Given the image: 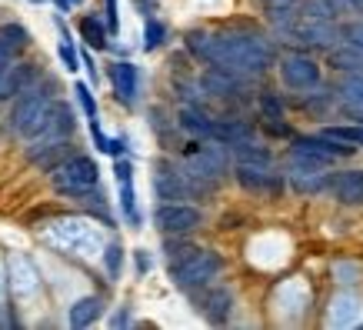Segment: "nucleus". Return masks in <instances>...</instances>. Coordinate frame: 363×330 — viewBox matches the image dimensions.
Listing matches in <instances>:
<instances>
[{"label": "nucleus", "instance_id": "obj_38", "mask_svg": "<svg viewBox=\"0 0 363 330\" xmlns=\"http://www.w3.org/2000/svg\"><path fill=\"white\" fill-rule=\"evenodd\" d=\"M84 67H87V70H90V77L97 80V67H94V60H90V54H84Z\"/></svg>", "mask_w": 363, "mask_h": 330}, {"label": "nucleus", "instance_id": "obj_24", "mask_svg": "<svg viewBox=\"0 0 363 330\" xmlns=\"http://www.w3.org/2000/svg\"><path fill=\"white\" fill-rule=\"evenodd\" d=\"M11 270H13V287H17V294H33V290H37V270H33V264H27L23 257H13Z\"/></svg>", "mask_w": 363, "mask_h": 330}, {"label": "nucleus", "instance_id": "obj_28", "mask_svg": "<svg viewBox=\"0 0 363 330\" xmlns=\"http://www.w3.org/2000/svg\"><path fill=\"white\" fill-rule=\"evenodd\" d=\"M164 40H167V27L160 21H154V17H147V23H143V50H157Z\"/></svg>", "mask_w": 363, "mask_h": 330}, {"label": "nucleus", "instance_id": "obj_2", "mask_svg": "<svg viewBox=\"0 0 363 330\" xmlns=\"http://www.w3.org/2000/svg\"><path fill=\"white\" fill-rule=\"evenodd\" d=\"M100 180V167L94 157L74 154L64 157L57 167H50V184H54L57 194H67V197H84L97 187Z\"/></svg>", "mask_w": 363, "mask_h": 330}, {"label": "nucleus", "instance_id": "obj_42", "mask_svg": "<svg viewBox=\"0 0 363 330\" xmlns=\"http://www.w3.org/2000/svg\"><path fill=\"white\" fill-rule=\"evenodd\" d=\"M30 4H44V0H30Z\"/></svg>", "mask_w": 363, "mask_h": 330}, {"label": "nucleus", "instance_id": "obj_11", "mask_svg": "<svg viewBox=\"0 0 363 330\" xmlns=\"http://www.w3.org/2000/svg\"><path fill=\"white\" fill-rule=\"evenodd\" d=\"M154 190L160 200H190V184L184 170L174 164H157V177H154Z\"/></svg>", "mask_w": 363, "mask_h": 330}, {"label": "nucleus", "instance_id": "obj_40", "mask_svg": "<svg viewBox=\"0 0 363 330\" xmlns=\"http://www.w3.org/2000/svg\"><path fill=\"white\" fill-rule=\"evenodd\" d=\"M350 4H353V7H360V11H363V0H350Z\"/></svg>", "mask_w": 363, "mask_h": 330}, {"label": "nucleus", "instance_id": "obj_27", "mask_svg": "<svg viewBox=\"0 0 363 330\" xmlns=\"http://www.w3.org/2000/svg\"><path fill=\"white\" fill-rule=\"evenodd\" d=\"M330 64L340 67V70H363V54L347 44H340L337 50H330Z\"/></svg>", "mask_w": 363, "mask_h": 330}, {"label": "nucleus", "instance_id": "obj_6", "mask_svg": "<svg viewBox=\"0 0 363 330\" xmlns=\"http://www.w3.org/2000/svg\"><path fill=\"white\" fill-rule=\"evenodd\" d=\"M284 33L294 44H307V47H330L333 50L340 44V27L333 21H303V17H297Z\"/></svg>", "mask_w": 363, "mask_h": 330}, {"label": "nucleus", "instance_id": "obj_13", "mask_svg": "<svg viewBox=\"0 0 363 330\" xmlns=\"http://www.w3.org/2000/svg\"><path fill=\"white\" fill-rule=\"evenodd\" d=\"M360 320H363V300L357 294H337L330 300V314H327L330 327H357Z\"/></svg>", "mask_w": 363, "mask_h": 330}, {"label": "nucleus", "instance_id": "obj_8", "mask_svg": "<svg viewBox=\"0 0 363 330\" xmlns=\"http://www.w3.org/2000/svg\"><path fill=\"white\" fill-rule=\"evenodd\" d=\"M184 167H187L190 174H197V177H203V180H210V184H217V180L227 174V150H223V147H213V143L194 147L187 154V160H184Z\"/></svg>", "mask_w": 363, "mask_h": 330}, {"label": "nucleus", "instance_id": "obj_21", "mask_svg": "<svg viewBox=\"0 0 363 330\" xmlns=\"http://www.w3.org/2000/svg\"><path fill=\"white\" fill-rule=\"evenodd\" d=\"M180 127L194 137H213V117L203 114L200 107H184L180 110Z\"/></svg>", "mask_w": 363, "mask_h": 330}, {"label": "nucleus", "instance_id": "obj_16", "mask_svg": "<svg viewBox=\"0 0 363 330\" xmlns=\"http://www.w3.org/2000/svg\"><path fill=\"white\" fill-rule=\"evenodd\" d=\"M327 187L343 204H363V170H343V174L330 177Z\"/></svg>", "mask_w": 363, "mask_h": 330}, {"label": "nucleus", "instance_id": "obj_23", "mask_svg": "<svg viewBox=\"0 0 363 330\" xmlns=\"http://www.w3.org/2000/svg\"><path fill=\"white\" fill-rule=\"evenodd\" d=\"M340 100L343 107L363 110V70H347V77L340 84Z\"/></svg>", "mask_w": 363, "mask_h": 330}, {"label": "nucleus", "instance_id": "obj_31", "mask_svg": "<svg viewBox=\"0 0 363 330\" xmlns=\"http://www.w3.org/2000/svg\"><path fill=\"white\" fill-rule=\"evenodd\" d=\"M74 94H77L80 107H84V114H87V121H97V100H94V94H90V87L84 84V80L74 87Z\"/></svg>", "mask_w": 363, "mask_h": 330}, {"label": "nucleus", "instance_id": "obj_19", "mask_svg": "<svg viewBox=\"0 0 363 330\" xmlns=\"http://www.w3.org/2000/svg\"><path fill=\"white\" fill-rule=\"evenodd\" d=\"M203 87H207V94H213V97H230V94H237V90H240V77H237V74H230V70L213 67V70H207V74H203Z\"/></svg>", "mask_w": 363, "mask_h": 330}, {"label": "nucleus", "instance_id": "obj_34", "mask_svg": "<svg viewBox=\"0 0 363 330\" xmlns=\"http://www.w3.org/2000/svg\"><path fill=\"white\" fill-rule=\"evenodd\" d=\"M107 4V33H117L121 31V13H117V0H104Z\"/></svg>", "mask_w": 363, "mask_h": 330}, {"label": "nucleus", "instance_id": "obj_25", "mask_svg": "<svg viewBox=\"0 0 363 330\" xmlns=\"http://www.w3.org/2000/svg\"><path fill=\"white\" fill-rule=\"evenodd\" d=\"M233 154L240 157V164H270V150L260 147V143H253V141L233 143Z\"/></svg>", "mask_w": 363, "mask_h": 330}, {"label": "nucleus", "instance_id": "obj_18", "mask_svg": "<svg viewBox=\"0 0 363 330\" xmlns=\"http://www.w3.org/2000/svg\"><path fill=\"white\" fill-rule=\"evenodd\" d=\"M30 44V33L21 23H4L0 27V60H17Z\"/></svg>", "mask_w": 363, "mask_h": 330}, {"label": "nucleus", "instance_id": "obj_5", "mask_svg": "<svg viewBox=\"0 0 363 330\" xmlns=\"http://www.w3.org/2000/svg\"><path fill=\"white\" fill-rule=\"evenodd\" d=\"M353 147L347 141H337L330 133H323V137H300L294 141V160H307V164H320L327 167L333 160H340V157H350Z\"/></svg>", "mask_w": 363, "mask_h": 330}, {"label": "nucleus", "instance_id": "obj_30", "mask_svg": "<svg viewBox=\"0 0 363 330\" xmlns=\"http://www.w3.org/2000/svg\"><path fill=\"white\" fill-rule=\"evenodd\" d=\"M340 44H347L363 54V23H347V27H340Z\"/></svg>", "mask_w": 363, "mask_h": 330}, {"label": "nucleus", "instance_id": "obj_26", "mask_svg": "<svg viewBox=\"0 0 363 330\" xmlns=\"http://www.w3.org/2000/svg\"><path fill=\"white\" fill-rule=\"evenodd\" d=\"M80 33H84V40H87L94 50H104V47H107V27H104L97 17H84V21H80Z\"/></svg>", "mask_w": 363, "mask_h": 330}, {"label": "nucleus", "instance_id": "obj_7", "mask_svg": "<svg viewBox=\"0 0 363 330\" xmlns=\"http://www.w3.org/2000/svg\"><path fill=\"white\" fill-rule=\"evenodd\" d=\"M154 224L160 227V233H174V237H180V233L197 231L200 224H203V214H200L197 207H190V204H174V200H167V204L157 207Z\"/></svg>", "mask_w": 363, "mask_h": 330}, {"label": "nucleus", "instance_id": "obj_41", "mask_svg": "<svg viewBox=\"0 0 363 330\" xmlns=\"http://www.w3.org/2000/svg\"><path fill=\"white\" fill-rule=\"evenodd\" d=\"M70 4H74V7H77V4H80V0H70Z\"/></svg>", "mask_w": 363, "mask_h": 330}, {"label": "nucleus", "instance_id": "obj_9", "mask_svg": "<svg viewBox=\"0 0 363 330\" xmlns=\"http://www.w3.org/2000/svg\"><path fill=\"white\" fill-rule=\"evenodd\" d=\"M280 77L290 90H313L320 84V67L307 54H290L280 64Z\"/></svg>", "mask_w": 363, "mask_h": 330}, {"label": "nucleus", "instance_id": "obj_37", "mask_svg": "<svg viewBox=\"0 0 363 330\" xmlns=\"http://www.w3.org/2000/svg\"><path fill=\"white\" fill-rule=\"evenodd\" d=\"M13 60H0V100H4V77H7V67H11Z\"/></svg>", "mask_w": 363, "mask_h": 330}, {"label": "nucleus", "instance_id": "obj_17", "mask_svg": "<svg viewBox=\"0 0 363 330\" xmlns=\"http://www.w3.org/2000/svg\"><path fill=\"white\" fill-rule=\"evenodd\" d=\"M111 80H113V90H117V100L123 104H133L137 100V87H140V74L130 60H121V64L111 67Z\"/></svg>", "mask_w": 363, "mask_h": 330}, {"label": "nucleus", "instance_id": "obj_20", "mask_svg": "<svg viewBox=\"0 0 363 330\" xmlns=\"http://www.w3.org/2000/svg\"><path fill=\"white\" fill-rule=\"evenodd\" d=\"M100 314H104V300L100 297H80L74 307H70V327H90L97 324Z\"/></svg>", "mask_w": 363, "mask_h": 330}, {"label": "nucleus", "instance_id": "obj_4", "mask_svg": "<svg viewBox=\"0 0 363 330\" xmlns=\"http://www.w3.org/2000/svg\"><path fill=\"white\" fill-rule=\"evenodd\" d=\"M50 107H54V94L50 90H33L27 87L21 94V100L13 104L11 110V127L13 133H21V137H37L40 133V127L47 123V117H50Z\"/></svg>", "mask_w": 363, "mask_h": 330}, {"label": "nucleus", "instance_id": "obj_35", "mask_svg": "<svg viewBox=\"0 0 363 330\" xmlns=\"http://www.w3.org/2000/svg\"><path fill=\"white\" fill-rule=\"evenodd\" d=\"M127 324H130V314H127V307L117 310V314L111 317V327H127Z\"/></svg>", "mask_w": 363, "mask_h": 330}, {"label": "nucleus", "instance_id": "obj_22", "mask_svg": "<svg viewBox=\"0 0 363 330\" xmlns=\"http://www.w3.org/2000/svg\"><path fill=\"white\" fill-rule=\"evenodd\" d=\"M213 137H217L223 147H233V143H240V141H250L253 131L240 121H213Z\"/></svg>", "mask_w": 363, "mask_h": 330}, {"label": "nucleus", "instance_id": "obj_36", "mask_svg": "<svg viewBox=\"0 0 363 330\" xmlns=\"http://www.w3.org/2000/svg\"><path fill=\"white\" fill-rule=\"evenodd\" d=\"M137 270H140V274L150 270V257H147V251H137Z\"/></svg>", "mask_w": 363, "mask_h": 330}, {"label": "nucleus", "instance_id": "obj_39", "mask_svg": "<svg viewBox=\"0 0 363 330\" xmlns=\"http://www.w3.org/2000/svg\"><path fill=\"white\" fill-rule=\"evenodd\" d=\"M267 4H294V0H267Z\"/></svg>", "mask_w": 363, "mask_h": 330}, {"label": "nucleus", "instance_id": "obj_3", "mask_svg": "<svg viewBox=\"0 0 363 330\" xmlns=\"http://www.w3.org/2000/svg\"><path fill=\"white\" fill-rule=\"evenodd\" d=\"M223 270V257L217 251H190L170 264V277L180 290H200Z\"/></svg>", "mask_w": 363, "mask_h": 330}, {"label": "nucleus", "instance_id": "obj_1", "mask_svg": "<svg viewBox=\"0 0 363 330\" xmlns=\"http://www.w3.org/2000/svg\"><path fill=\"white\" fill-rule=\"evenodd\" d=\"M187 47L210 67L230 70L237 77L264 74L274 64V47L247 31H194L187 33Z\"/></svg>", "mask_w": 363, "mask_h": 330}, {"label": "nucleus", "instance_id": "obj_33", "mask_svg": "<svg viewBox=\"0 0 363 330\" xmlns=\"http://www.w3.org/2000/svg\"><path fill=\"white\" fill-rule=\"evenodd\" d=\"M260 110H264L267 121H280V114H284V104H280L274 94H264V97H260Z\"/></svg>", "mask_w": 363, "mask_h": 330}, {"label": "nucleus", "instance_id": "obj_12", "mask_svg": "<svg viewBox=\"0 0 363 330\" xmlns=\"http://www.w3.org/2000/svg\"><path fill=\"white\" fill-rule=\"evenodd\" d=\"M113 174H117V187H121V210L127 224L140 227V210H137V194H133V167L130 160H117L113 164Z\"/></svg>", "mask_w": 363, "mask_h": 330}, {"label": "nucleus", "instance_id": "obj_29", "mask_svg": "<svg viewBox=\"0 0 363 330\" xmlns=\"http://www.w3.org/2000/svg\"><path fill=\"white\" fill-rule=\"evenodd\" d=\"M121 264H123V247L117 241H111L107 251H104V267H107L111 277H121Z\"/></svg>", "mask_w": 363, "mask_h": 330}, {"label": "nucleus", "instance_id": "obj_32", "mask_svg": "<svg viewBox=\"0 0 363 330\" xmlns=\"http://www.w3.org/2000/svg\"><path fill=\"white\" fill-rule=\"evenodd\" d=\"M60 60H64L67 70H80V60L74 54V40H70V33L64 31V40H60Z\"/></svg>", "mask_w": 363, "mask_h": 330}, {"label": "nucleus", "instance_id": "obj_10", "mask_svg": "<svg viewBox=\"0 0 363 330\" xmlns=\"http://www.w3.org/2000/svg\"><path fill=\"white\" fill-rule=\"evenodd\" d=\"M70 133H74V110L67 107V104H60V100H54V107H50V117H47V123L40 127V133H37V137H30V147L67 141Z\"/></svg>", "mask_w": 363, "mask_h": 330}, {"label": "nucleus", "instance_id": "obj_15", "mask_svg": "<svg viewBox=\"0 0 363 330\" xmlns=\"http://www.w3.org/2000/svg\"><path fill=\"white\" fill-rule=\"evenodd\" d=\"M230 307H233V294L227 287H210L203 300H200V310L210 324H227L230 320Z\"/></svg>", "mask_w": 363, "mask_h": 330}, {"label": "nucleus", "instance_id": "obj_14", "mask_svg": "<svg viewBox=\"0 0 363 330\" xmlns=\"http://www.w3.org/2000/svg\"><path fill=\"white\" fill-rule=\"evenodd\" d=\"M237 180L243 190H280L284 180H277V174H270V164H240L237 167Z\"/></svg>", "mask_w": 363, "mask_h": 330}]
</instances>
